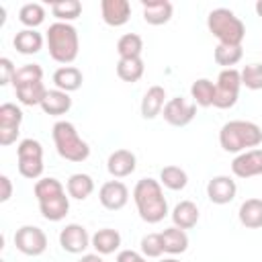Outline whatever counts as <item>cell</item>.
I'll list each match as a JSON object with an SVG mask.
<instances>
[{
	"mask_svg": "<svg viewBox=\"0 0 262 262\" xmlns=\"http://www.w3.org/2000/svg\"><path fill=\"white\" fill-rule=\"evenodd\" d=\"M237 184L231 176H213L207 184V196L213 205H227L235 199Z\"/></svg>",
	"mask_w": 262,
	"mask_h": 262,
	"instance_id": "5bb4252c",
	"label": "cell"
},
{
	"mask_svg": "<svg viewBox=\"0 0 262 262\" xmlns=\"http://www.w3.org/2000/svg\"><path fill=\"white\" fill-rule=\"evenodd\" d=\"M254 8H256V14H258V16H260V18H262V0H258V2H256V6H254Z\"/></svg>",
	"mask_w": 262,
	"mask_h": 262,
	"instance_id": "ee69618b",
	"label": "cell"
},
{
	"mask_svg": "<svg viewBox=\"0 0 262 262\" xmlns=\"http://www.w3.org/2000/svg\"><path fill=\"white\" fill-rule=\"evenodd\" d=\"M160 235H162V246H164V252L166 254L176 256V254L186 252V248H188V235H186L184 229L172 225V227L164 229Z\"/></svg>",
	"mask_w": 262,
	"mask_h": 262,
	"instance_id": "4316f807",
	"label": "cell"
},
{
	"mask_svg": "<svg viewBox=\"0 0 262 262\" xmlns=\"http://www.w3.org/2000/svg\"><path fill=\"white\" fill-rule=\"evenodd\" d=\"M207 27L221 45H242L246 37V25L229 8H213L207 16Z\"/></svg>",
	"mask_w": 262,
	"mask_h": 262,
	"instance_id": "5b68a950",
	"label": "cell"
},
{
	"mask_svg": "<svg viewBox=\"0 0 262 262\" xmlns=\"http://www.w3.org/2000/svg\"><path fill=\"white\" fill-rule=\"evenodd\" d=\"M18 20L27 27V29H37L39 25H43L45 20V8L39 2H29L25 6H20L18 10Z\"/></svg>",
	"mask_w": 262,
	"mask_h": 262,
	"instance_id": "e575fe53",
	"label": "cell"
},
{
	"mask_svg": "<svg viewBox=\"0 0 262 262\" xmlns=\"http://www.w3.org/2000/svg\"><path fill=\"white\" fill-rule=\"evenodd\" d=\"M92 248L100 256L115 254L121 248V233L113 227H102L92 235Z\"/></svg>",
	"mask_w": 262,
	"mask_h": 262,
	"instance_id": "603a6c76",
	"label": "cell"
},
{
	"mask_svg": "<svg viewBox=\"0 0 262 262\" xmlns=\"http://www.w3.org/2000/svg\"><path fill=\"white\" fill-rule=\"evenodd\" d=\"M196 115V104L194 102H188L186 98L182 96H174L166 102L164 111H162V117L168 125L172 127H186Z\"/></svg>",
	"mask_w": 262,
	"mask_h": 262,
	"instance_id": "8fae6325",
	"label": "cell"
},
{
	"mask_svg": "<svg viewBox=\"0 0 262 262\" xmlns=\"http://www.w3.org/2000/svg\"><path fill=\"white\" fill-rule=\"evenodd\" d=\"M145 72V63L141 57H127V59H119L117 61V76L123 80V82H139L141 76Z\"/></svg>",
	"mask_w": 262,
	"mask_h": 262,
	"instance_id": "f1b7e54d",
	"label": "cell"
},
{
	"mask_svg": "<svg viewBox=\"0 0 262 262\" xmlns=\"http://www.w3.org/2000/svg\"><path fill=\"white\" fill-rule=\"evenodd\" d=\"M33 192H35L37 201L41 203V201H47V199H51V196H57V194L66 192V188H63V184H61L57 178L47 176V178H39V180L35 182Z\"/></svg>",
	"mask_w": 262,
	"mask_h": 262,
	"instance_id": "d590c367",
	"label": "cell"
},
{
	"mask_svg": "<svg viewBox=\"0 0 262 262\" xmlns=\"http://www.w3.org/2000/svg\"><path fill=\"white\" fill-rule=\"evenodd\" d=\"M239 88H242L239 70H235V68L221 70L219 76H217V82H215V102H213V106L221 108V111L231 108L237 102Z\"/></svg>",
	"mask_w": 262,
	"mask_h": 262,
	"instance_id": "52a82bcc",
	"label": "cell"
},
{
	"mask_svg": "<svg viewBox=\"0 0 262 262\" xmlns=\"http://www.w3.org/2000/svg\"><path fill=\"white\" fill-rule=\"evenodd\" d=\"M141 10H143V20L147 25L160 27V25H166L172 18L174 6L168 0H143Z\"/></svg>",
	"mask_w": 262,
	"mask_h": 262,
	"instance_id": "e0dca14e",
	"label": "cell"
},
{
	"mask_svg": "<svg viewBox=\"0 0 262 262\" xmlns=\"http://www.w3.org/2000/svg\"><path fill=\"white\" fill-rule=\"evenodd\" d=\"M72 108V98L68 92L63 90H47L43 100H41V111L45 115H51V117H59V115H66L68 111Z\"/></svg>",
	"mask_w": 262,
	"mask_h": 262,
	"instance_id": "d6986e66",
	"label": "cell"
},
{
	"mask_svg": "<svg viewBox=\"0 0 262 262\" xmlns=\"http://www.w3.org/2000/svg\"><path fill=\"white\" fill-rule=\"evenodd\" d=\"M23 111L12 102H4L0 106V145H12L20 133Z\"/></svg>",
	"mask_w": 262,
	"mask_h": 262,
	"instance_id": "9c48e42d",
	"label": "cell"
},
{
	"mask_svg": "<svg viewBox=\"0 0 262 262\" xmlns=\"http://www.w3.org/2000/svg\"><path fill=\"white\" fill-rule=\"evenodd\" d=\"M172 223L174 227H180V229H192L199 221V207L192 203V201H180L174 209H172Z\"/></svg>",
	"mask_w": 262,
	"mask_h": 262,
	"instance_id": "cb8c5ba5",
	"label": "cell"
},
{
	"mask_svg": "<svg viewBox=\"0 0 262 262\" xmlns=\"http://www.w3.org/2000/svg\"><path fill=\"white\" fill-rule=\"evenodd\" d=\"M141 51H143V39H141L137 33H125V35L117 41L119 59L141 57Z\"/></svg>",
	"mask_w": 262,
	"mask_h": 262,
	"instance_id": "1f68e13d",
	"label": "cell"
},
{
	"mask_svg": "<svg viewBox=\"0 0 262 262\" xmlns=\"http://www.w3.org/2000/svg\"><path fill=\"white\" fill-rule=\"evenodd\" d=\"M160 262H180V260H178V258H174V256H172V258H164V260H160Z\"/></svg>",
	"mask_w": 262,
	"mask_h": 262,
	"instance_id": "f6af8a7d",
	"label": "cell"
},
{
	"mask_svg": "<svg viewBox=\"0 0 262 262\" xmlns=\"http://www.w3.org/2000/svg\"><path fill=\"white\" fill-rule=\"evenodd\" d=\"M51 137L59 158L68 162H84L90 156V145L78 135V129L70 121H57L51 129Z\"/></svg>",
	"mask_w": 262,
	"mask_h": 262,
	"instance_id": "277c9868",
	"label": "cell"
},
{
	"mask_svg": "<svg viewBox=\"0 0 262 262\" xmlns=\"http://www.w3.org/2000/svg\"><path fill=\"white\" fill-rule=\"evenodd\" d=\"M14 74H16V68L14 63L8 59V57H0V84L6 86V84H12L14 80Z\"/></svg>",
	"mask_w": 262,
	"mask_h": 262,
	"instance_id": "ab89813d",
	"label": "cell"
},
{
	"mask_svg": "<svg viewBox=\"0 0 262 262\" xmlns=\"http://www.w3.org/2000/svg\"><path fill=\"white\" fill-rule=\"evenodd\" d=\"M14 246L25 256H41L47 250V235L37 225H23L14 233Z\"/></svg>",
	"mask_w": 262,
	"mask_h": 262,
	"instance_id": "ba28073f",
	"label": "cell"
},
{
	"mask_svg": "<svg viewBox=\"0 0 262 262\" xmlns=\"http://www.w3.org/2000/svg\"><path fill=\"white\" fill-rule=\"evenodd\" d=\"M16 160H18V174L29 178V180H39L43 174V145L33 139L27 137L18 143L16 147Z\"/></svg>",
	"mask_w": 262,
	"mask_h": 262,
	"instance_id": "8992f818",
	"label": "cell"
},
{
	"mask_svg": "<svg viewBox=\"0 0 262 262\" xmlns=\"http://www.w3.org/2000/svg\"><path fill=\"white\" fill-rule=\"evenodd\" d=\"M115 262H147V258L141 252H135V250H121L117 254Z\"/></svg>",
	"mask_w": 262,
	"mask_h": 262,
	"instance_id": "60d3db41",
	"label": "cell"
},
{
	"mask_svg": "<svg viewBox=\"0 0 262 262\" xmlns=\"http://www.w3.org/2000/svg\"><path fill=\"white\" fill-rule=\"evenodd\" d=\"M213 57H215L217 66H223V70H227V68H233L237 61H242L244 49H242V45H221V43H217V47L213 51Z\"/></svg>",
	"mask_w": 262,
	"mask_h": 262,
	"instance_id": "d6a6232c",
	"label": "cell"
},
{
	"mask_svg": "<svg viewBox=\"0 0 262 262\" xmlns=\"http://www.w3.org/2000/svg\"><path fill=\"white\" fill-rule=\"evenodd\" d=\"M84 82V76L82 72L76 68V66H61L53 72V84L57 90H63V92H76Z\"/></svg>",
	"mask_w": 262,
	"mask_h": 262,
	"instance_id": "44dd1931",
	"label": "cell"
},
{
	"mask_svg": "<svg viewBox=\"0 0 262 262\" xmlns=\"http://www.w3.org/2000/svg\"><path fill=\"white\" fill-rule=\"evenodd\" d=\"M80 262H104V258L100 256V254H82V258H80Z\"/></svg>",
	"mask_w": 262,
	"mask_h": 262,
	"instance_id": "7bdbcfd3",
	"label": "cell"
},
{
	"mask_svg": "<svg viewBox=\"0 0 262 262\" xmlns=\"http://www.w3.org/2000/svg\"><path fill=\"white\" fill-rule=\"evenodd\" d=\"M66 192L39 203V211H41L43 219H47V221H61L68 215V211H70V194H66Z\"/></svg>",
	"mask_w": 262,
	"mask_h": 262,
	"instance_id": "7402d4cb",
	"label": "cell"
},
{
	"mask_svg": "<svg viewBox=\"0 0 262 262\" xmlns=\"http://www.w3.org/2000/svg\"><path fill=\"white\" fill-rule=\"evenodd\" d=\"M35 82H43V68L39 63H25L20 68H16L12 86H25V84H35Z\"/></svg>",
	"mask_w": 262,
	"mask_h": 262,
	"instance_id": "8d00e7d4",
	"label": "cell"
},
{
	"mask_svg": "<svg viewBox=\"0 0 262 262\" xmlns=\"http://www.w3.org/2000/svg\"><path fill=\"white\" fill-rule=\"evenodd\" d=\"M242 86L248 90H262V63H248L242 72Z\"/></svg>",
	"mask_w": 262,
	"mask_h": 262,
	"instance_id": "f35d334b",
	"label": "cell"
},
{
	"mask_svg": "<svg viewBox=\"0 0 262 262\" xmlns=\"http://www.w3.org/2000/svg\"><path fill=\"white\" fill-rule=\"evenodd\" d=\"M0 184H2L0 201L6 203V201H10V196H12V182H10V178H8L6 174H2V176H0Z\"/></svg>",
	"mask_w": 262,
	"mask_h": 262,
	"instance_id": "b9f144b4",
	"label": "cell"
},
{
	"mask_svg": "<svg viewBox=\"0 0 262 262\" xmlns=\"http://www.w3.org/2000/svg\"><path fill=\"white\" fill-rule=\"evenodd\" d=\"M166 102L168 100H166L164 86H149L141 98V117L143 119H156L158 115H162Z\"/></svg>",
	"mask_w": 262,
	"mask_h": 262,
	"instance_id": "ac0fdd59",
	"label": "cell"
},
{
	"mask_svg": "<svg viewBox=\"0 0 262 262\" xmlns=\"http://www.w3.org/2000/svg\"><path fill=\"white\" fill-rule=\"evenodd\" d=\"M133 201L139 217L145 223H160L168 215V201L164 196L162 184L156 178H141L133 188Z\"/></svg>",
	"mask_w": 262,
	"mask_h": 262,
	"instance_id": "6da1fadb",
	"label": "cell"
},
{
	"mask_svg": "<svg viewBox=\"0 0 262 262\" xmlns=\"http://www.w3.org/2000/svg\"><path fill=\"white\" fill-rule=\"evenodd\" d=\"M160 184L168 190H182L188 184V174L180 166H164L160 170Z\"/></svg>",
	"mask_w": 262,
	"mask_h": 262,
	"instance_id": "4dcf8cb0",
	"label": "cell"
},
{
	"mask_svg": "<svg viewBox=\"0 0 262 262\" xmlns=\"http://www.w3.org/2000/svg\"><path fill=\"white\" fill-rule=\"evenodd\" d=\"M59 246L68 254H82L92 248V235H88L86 227L80 223H68L59 231Z\"/></svg>",
	"mask_w": 262,
	"mask_h": 262,
	"instance_id": "30bf717a",
	"label": "cell"
},
{
	"mask_svg": "<svg viewBox=\"0 0 262 262\" xmlns=\"http://www.w3.org/2000/svg\"><path fill=\"white\" fill-rule=\"evenodd\" d=\"M43 43H45L43 35L39 31H35V29H23L12 39L14 49L18 53H23V55H35V53H39L43 49Z\"/></svg>",
	"mask_w": 262,
	"mask_h": 262,
	"instance_id": "ffe728a7",
	"label": "cell"
},
{
	"mask_svg": "<svg viewBox=\"0 0 262 262\" xmlns=\"http://www.w3.org/2000/svg\"><path fill=\"white\" fill-rule=\"evenodd\" d=\"M190 96H192V102L196 106H203V108L213 106V102H215V84L209 78H199L190 86Z\"/></svg>",
	"mask_w": 262,
	"mask_h": 262,
	"instance_id": "83f0119b",
	"label": "cell"
},
{
	"mask_svg": "<svg viewBox=\"0 0 262 262\" xmlns=\"http://www.w3.org/2000/svg\"><path fill=\"white\" fill-rule=\"evenodd\" d=\"M66 190L70 194V199H76V201H86L92 192H94V180L90 174H84V172H76L68 178L66 182Z\"/></svg>",
	"mask_w": 262,
	"mask_h": 262,
	"instance_id": "d4e9b609",
	"label": "cell"
},
{
	"mask_svg": "<svg viewBox=\"0 0 262 262\" xmlns=\"http://www.w3.org/2000/svg\"><path fill=\"white\" fill-rule=\"evenodd\" d=\"M231 172L237 178H254L262 176V149L254 147L248 151H242L231 162Z\"/></svg>",
	"mask_w": 262,
	"mask_h": 262,
	"instance_id": "7c38bea8",
	"label": "cell"
},
{
	"mask_svg": "<svg viewBox=\"0 0 262 262\" xmlns=\"http://www.w3.org/2000/svg\"><path fill=\"white\" fill-rule=\"evenodd\" d=\"M139 250L141 254L149 260V258H160L164 254V246H162V235L160 233H145L139 242Z\"/></svg>",
	"mask_w": 262,
	"mask_h": 262,
	"instance_id": "74e56055",
	"label": "cell"
},
{
	"mask_svg": "<svg viewBox=\"0 0 262 262\" xmlns=\"http://www.w3.org/2000/svg\"><path fill=\"white\" fill-rule=\"evenodd\" d=\"M98 201L108 211H121L129 201V188L121 180H108L100 186Z\"/></svg>",
	"mask_w": 262,
	"mask_h": 262,
	"instance_id": "4fadbf2b",
	"label": "cell"
},
{
	"mask_svg": "<svg viewBox=\"0 0 262 262\" xmlns=\"http://www.w3.org/2000/svg\"><path fill=\"white\" fill-rule=\"evenodd\" d=\"M14 92H16V98H18L20 104H25V106H41V100H43L47 88L43 86V82H35V84L16 86Z\"/></svg>",
	"mask_w": 262,
	"mask_h": 262,
	"instance_id": "f546056e",
	"label": "cell"
},
{
	"mask_svg": "<svg viewBox=\"0 0 262 262\" xmlns=\"http://www.w3.org/2000/svg\"><path fill=\"white\" fill-rule=\"evenodd\" d=\"M137 168V158L129 149H115L106 160V170L113 178H125L131 176Z\"/></svg>",
	"mask_w": 262,
	"mask_h": 262,
	"instance_id": "9a60e30c",
	"label": "cell"
},
{
	"mask_svg": "<svg viewBox=\"0 0 262 262\" xmlns=\"http://www.w3.org/2000/svg\"><path fill=\"white\" fill-rule=\"evenodd\" d=\"M45 43L49 57L57 63H72L80 51V37L78 29L72 23H53L45 31Z\"/></svg>",
	"mask_w": 262,
	"mask_h": 262,
	"instance_id": "3957f363",
	"label": "cell"
},
{
	"mask_svg": "<svg viewBox=\"0 0 262 262\" xmlns=\"http://www.w3.org/2000/svg\"><path fill=\"white\" fill-rule=\"evenodd\" d=\"M262 143V127L252 121H227L219 129V145L227 154H242Z\"/></svg>",
	"mask_w": 262,
	"mask_h": 262,
	"instance_id": "7a4b0ae2",
	"label": "cell"
},
{
	"mask_svg": "<svg viewBox=\"0 0 262 262\" xmlns=\"http://www.w3.org/2000/svg\"><path fill=\"white\" fill-rule=\"evenodd\" d=\"M51 14L57 18V23H72L82 14V4L78 0H61L51 4Z\"/></svg>",
	"mask_w": 262,
	"mask_h": 262,
	"instance_id": "836d02e7",
	"label": "cell"
},
{
	"mask_svg": "<svg viewBox=\"0 0 262 262\" xmlns=\"http://www.w3.org/2000/svg\"><path fill=\"white\" fill-rule=\"evenodd\" d=\"M239 223L248 229L262 227V199H246L237 211Z\"/></svg>",
	"mask_w": 262,
	"mask_h": 262,
	"instance_id": "484cf974",
	"label": "cell"
},
{
	"mask_svg": "<svg viewBox=\"0 0 262 262\" xmlns=\"http://www.w3.org/2000/svg\"><path fill=\"white\" fill-rule=\"evenodd\" d=\"M100 14L108 27H123L131 16V4L127 0H102Z\"/></svg>",
	"mask_w": 262,
	"mask_h": 262,
	"instance_id": "2e32d148",
	"label": "cell"
}]
</instances>
